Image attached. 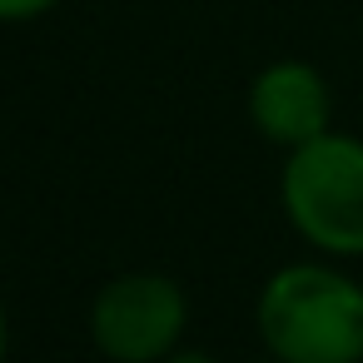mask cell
I'll list each match as a JSON object with an SVG mask.
<instances>
[{
    "label": "cell",
    "instance_id": "obj_6",
    "mask_svg": "<svg viewBox=\"0 0 363 363\" xmlns=\"http://www.w3.org/2000/svg\"><path fill=\"white\" fill-rule=\"evenodd\" d=\"M164 363H219V358H214L209 348H194V343H179V348H174V353H169Z\"/></svg>",
    "mask_w": 363,
    "mask_h": 363
},
{
    "label": "cell",
    "instance_id": "obj_2",
    "mask_svg": "<svg viewBox=\"0 0 363 363\" xmlns=\"http://www.w3.org/2000/svg\"><path fill=\"white\" fill-rule=\"evenodd\" d=\"M279 204L294 234L323 259H363V140L328 130L289 150Z\"/></svg>",
    "mask_w": 363,
    "mask_h": 363
},
{
    "label": "cell",
    "instance_id": "obj_5",
    "mask_svg": "<svg viewBox=\"0 0 363 363\" xmlns=\"http://www.w3.org/2000/svg\"><path fill=\"white\" fill-rule=\"evenodd\" d=\"M60 6V0H0V26H26V21H40Z\"/></svg>",
    "mask_w": 363,
    "mask_h": 363
},
{
    "label": "cell",
    "instance_id": "obj_1",
    "mask_svg": "<svg viewBox=\"0 0 363 363\" xmlns=\"http://www.w3.org/2000/svg\"><path fill=\"white\" fill-rule=\"evenodd\" d=\"M254 328L279 363H363V284L323 259L264 279Z\"/></svg>",
    "mask_w": 363,
    "mask_h": 363
},
{
    "label": "cell",
    "instance_id": "obj_7",
    "mask_svg": "<svg viewBox=\"0 0 363 363\" xmlns=\"http://www.w3.org/2000/svg\"><path fill=\"white\" fill-rule=\"evenodd\" d=\"M6 348H11V318H6V303H0V363H6Z\"/></svg>",
    "mask_w": 363,
    "mask_h": 363
},
{
    "label": "cell",
    "instance_id": "obj_8",
    "mask_svg": "<svg viewBox=\"0 0 363 363\" xmlns=\"http://www.w3.org/2000/svg\"><path fill=\"white\" fill-rule=\"evenodd\" d=\"M254 363H279V358H254Z\"/></svg>",
    "mask_w": 363,
    "mask_h": 363
},
{
    "label": "cell",
    "instance_id": "obj_3",
    "mask_svg": "<svg viewBox=\"0 0 363 363\" xmlns=\"http://www.w3.org/2000/svg\"><path fill=\"white\" fill-rule=\"evenodd\" d=\"M189 328V294L160 269H130L95 289L90 343L110 363H164Z\"/></svg>",
    "mask_w": 363,
    "mask_h": 363
},
{
    "label": "cell",
    "instance_id": "obj_4",
    "mask_svg": "<svg viewBox=\"0 0 363 363\" xmlns=\"http://www.w3.org/2000/svg\"><path fill=\"white\" fill-rule=\"evenodd\" d=\"M333 95L318 65L308 60H274L249 80V125L279 145V150H298L318 135H328L333 125Z\"/></svg>",
    "mask_w": 363,
    "mask_h": 363
}]
</instances>
